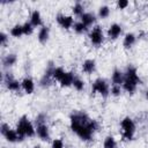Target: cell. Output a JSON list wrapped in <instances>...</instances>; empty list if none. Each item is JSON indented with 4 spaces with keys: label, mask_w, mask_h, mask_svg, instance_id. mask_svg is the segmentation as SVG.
Instances as JSON below:
<instances>
[{
    "label": "cell",
    "mask_w": 148,
    "mask_h": 148,
    "mask_svg": "<svg viewBox=\"0 0 148 148\" xmlns=\"http://www.w3.org/2000/svg\"><path fill=\"white\" fill-rule=\"evenodd\" d=\"M71 130L82 140L90 141L94 133L98 130V123L95 119L89 118V116L83 111H75L69 117Z\"/></svg>",
    "instance_id": "obj_1"
},
{
    "label": "cell",
    "mask_w": 148,
    "mask_h": 148,
    "mask_svg": "<svg viewBox=\"0 0 148 148\" xmlns=\"http://www.w3.org/2000/svg\"><path fill=\"white\" fill-rule=\"evenodd\" d=\"M16 132L17 134L20 135L21 138V141L28 136V138H31L36 134V128L34 127L32 123L29 120V118L27 116H22L20 119H18V123L16 125Z\"/></svg>",
    "instance_id": "obj_2"
},
{
    "label": "cell",
    "mask_w": 148,
    "mask_h": 148,
    "mask_svg": "<svg viewBox=\"0 0 148 148\" xmlns=\"http://www.w3.org/2000/svg\"><path fill=\"white\" fill-rule=\"evenodd\" d=\"M124 140H132L135 133V124L131 117H125L120 123Z\"/></svg>",
    "instance_id": "obj_3"
},
{
    "label": "cell",
    "mask_w": 148,
    "mask_h": 148,
    "mask_svg": "<svg viewBox=\"0 0 148 148\" xmlns=\"http://www.w3.org/2000/svg\"><path fill=\"white\" fill-rule=\"evenodd\" d=\"M91 92L92 94H99L103 97H106L110 94V89H109L108 82L102 77L96 79L91 84Z\"/></svg>",
    "instance_id": "obj_4"
},
{
    "label": "cell",
    "mask_w": 148,
    "mask_h": 148,
    "mask_svg": "<svg viewBox=\"0 0 148 148\" xmlns=\"http://www.w3.org/2000/svg\"><path fill=\"white\" fill-rule=\"evenodd\" d=\"M124 82H128V83H132L134 86H139V84H142V80L141 77L139 76L138 72H136V68L133 67V66H128L126 68V71L124 72Z\"/></svg>",
    "instance_id": "obj_5"
},
{
    "label": "cell",
    "mask_w": 148,
    "mask_h": 148,
    "mask_svg": "<svg viewBox=\"0 0 148 148\" xmlns=\"http://www.w3.org/2000/svg\"><path fill=\"white\" fill-rule=\"evenodd\" d=\"M89 39H90V43L95 46H99L103 43L104 35H103V30L99 25H96L92 28V30L89 32Z\"/></svg>",
    "instance_id": "obj_6"
},
{
    "label": "cell",
    "mask_w": 148,
    "mask_h": 148,
    "mask_svg": "<svg viewBox=\"0 0 148 148\" xmlns=\"http://www.w3.org/2000/svg\"><path fill=\"white\" fill-rule=\"evenodd\" d=\"M3 83L6 86V88L10 91H18L20 88H22L21 82H18L12 73H6L3 74Z\"/></svg>",
    "instance_id": "obj_7"
},
{
    "label": "cell",
    "mask_w": 148,
    "mask_h": 148,
    "mask_svg": "<svg viewBox=\"0 0 148 148\" xmlns=\"http://www.w3.org/2000/svg\"><path fill=\"white\" fill-rule=\"evenodd\" d=\"M54 67H56V66H53L52 62H50V65L47 66V68H46L44 75H43V76L40 77V80H39V86H40L42 88H47V87H50V86L52 84V81H53L52 72H53V68H54Z\"/></svg>",
    "instance_id": "obj_8"
},
{
    "label": "cell",
    "mask_w": 148,
    "mask_h": 148,
    "mask_svg": "<svg viewBox=\"0 0 148 148\" xmlns=\"http://www.w3.org/2000/svg\"><path fill=\"white\" fill-rule=\"evenodd\" d=\"M56 20H57L58 24H59L62 29H66V30H68V29L73 28V25H74V18H73V16H72V15H64V14H59V15H57Z\"/></svg>",
    "instance_id": "obj_9"
},
{
    "label": "cell",
    "mask_w": 148,
    "mask_h": 148,
    "mask_svg": "<svg viewBox=\"0 0 148 148\" xmlns=\"http://www.w3.org/2000/svg\"><path fill=\"white\" fill-rule=\"evenodd\" d=\"M36 134L37 136L43 140V141H47L50 140V131H49V126L46 124L43 125H37L36 126Z\"/></svg>",
    "instance_id": "obj_10"
},
{
    "label": "cell",
    "mask_w": 148,
    "mask_h": 148,
    "mask_svg": "<svg viewBox=\"0 0 148 148\" xmlns=\"http://www.w3.org/2000/svg\"><path fill=\"white\" fill-rule=\"evenodd\" d=\"M121 31H123L121 27L118 23H113V24L110 25V28L108 30V36H109L110 39H117L120 36Z\"/></svg>",
    "instance_id": "obj_11"
},
{
    "label": "cell",
    "mask_w": 148,
    "mask_h": 148,
    "mask_svg": "<svg viewBox=\"0 0 148 148\" xmlns=\"http://www.w3.org/2000/svg\"><path fill=\"white\" fill-rule=\"evenodd\" d=\"M21 86H22V89L29 95L32 94L34 90H35V82L31 77H24L21 81Z\"/></svg>",
    "instance_id": "obj_12"
},
{
    "label": "cell",
    "mask_w": 148,
    "mask_h": 148,
    "mask_svg": "<svg viewBox=\"0 0 148 148\" xmlns=\"http://www.w3.org/2000/svg\"><path fill=\"white\" fill-rule=\"evenodd\" d=\"M49 37H50V28L47 25H43L39 31H38V35H37V38H38V42L42 43V44H45L47 40H49Z\"/></svg>",
    "instance_id": "obj_13"
},
{
    "label": "cell",
    "mask_w": 148,
    "mask_h": 148,
    "mask_svg": "<svg viewBox=\"0 0 148 148\" xmlns=\"http://www.w3.org/2000/svg\"><path fill=\"white\" fill-rule=\"evenodd\" d=\"M96 69V62L94 59H87L82 64V72L86 74H92Z\"/></svg>",
    "instance_id": "obj_14"
},
{
    "label": "cell",
    "mask_w": 148,
    "mask_h": 148,
    "mask_svg": "<svg viewBox=\"0 0 148 148\" xmlns=\"http://www.w3.org/2000/svg\"><path fill=\"white\" fill-rule=\"evenodd\" d=\"M74 80H75V75H74V73H73V72H66L65 75H64V77L61 79V81H60L59 83H60V86H61L62 88H65V87L73 86Z\"/></svg>",
    "instance_id": "obj_15"
},
{
    "label": "cell",
    "mask_w": 148,
    "mask_h": 148,
    "mask_svg": "<svg viewBox=\"0 0 148 148\" xmlns=\"http://www.w3.org/2000/svg\"><path fill=\"white\" fill-rule=\"evenodd\" d=\"M111 80H112L113 84L123 86V83H124V73L121 71H119V69H114L113 73H112Z\"/></svg>",
    "instance_id": "obj_16"
},
{
    "label": "cell",
    "mask_w": 148,
    "mask_h": 148,
    "mask_svg": "<svg viewBox=\"0 0 148 148\" xmlns=\"http://www.w3.org/2000/svg\"><path fill=\"white\" fill-rule=\"evenodd\" d=\"M135 40H136L135 35H134V34H132V32H127V34L125 35V37H124L123 46H124L125 49H130V47H132V46L134 45Z\"/></svg>",
    "instance_id": "obj_17"
},
{
    "label": "cell",
    "mask_w": 148,
    "mask_h": 148,
    "mask_svg": "<svg viewBox=\"0 0 148 148\" xmlns=\"http://www.w3.org/2000/svg\"><path fill=\"white\" fill-rule=\"evenodd\" d=\"M17 61V57L15 53H8L7 56H5L2 58V65L3 67H10L13 65H15Z\"/></svg>",
    "instance_id": "obj_18"
},
{
    "label": "cell",
    "mask_w": 148,
    "mask_h": 148,
    "mask_svg": "<svg viewBox=\"0 0 148 148\" xmlns=\"http://www.w3.org/2000/svg\"><path fill=\"white\" fill-rule=\"evenodd\" d=\"M30 23L32 24V27H40L42 25V16H40V13L39 10H34L30 15Z\"/></svg>",
    "instance_id": "obj_19"
},
{
    "label": "cell",
    "mask_w": 148,
    "mask_h": 148,
    "mask_svg": "<svg viewBox=\"0 0 148 148\" xmlns=\"http://www.w3.org/2000/svg\"><path fill=\"white\" fill-rule=\"evenodd\" d=\"M80 18H81V22L83 24H86L87 27L92 25L95 23V21H96V16L92 13H84Z\"/></svg>",
    "instance_id": "obj_20"
},
{
    "label": "cell",
    "mask_w": 148,
    "mask_h": 148,
    "mask_svg": "<svg viewBox=\"0 0 148 148\" xmlns=\"http://www.w3.org/2000/svg\"><path fill=\"white\" fill-rule=\"evenodd\" d=\"M5 139L8 141V142H17V141H21V138H20V135L17 134V132H16V130H9L5 135Z\"/></svg>",
    "instance_id": "obj_21"
},
{
    "label": "cell",
    "mask_w": 148,
    "mask_h": 148,
    "mask_svg": "<svg viewBox=\"0 0 148 148\" xmlns=\"http://www.w3.org/2000/svg\"><path fill=\"white\" fill-rule=\"evenodd\" d=\"M65 73H66V72L64 71V68H62V67H54V68H53V72H52V77H53V80H54V81L60 82V81H61V79L64 77Z\"/></svg>",
    "instance_id": "obj_22"
},
{
    "label": "cell",
    "mask_w": 148,
    "mask_h": 148,
    "mask_svg": "<svg viewBox=\"0 0 148 148\" xmlns=\"http://www.w3.org/2000/svg\"><path fill=\"white\" fill-rule=\"evenodd\" d=\"M103 148H117L116 139H114L112 135H108V136H105L104 142H103Z\"/></svg>",
    "instance_id": "obj_23"
},
{
    "label": "cell",
    "mask_w": 148,
    "mask_h": 148,
    "mask_svg": "<svg viewBox=\"0 0 148 148\" xmlns=\"http://www.w3.org/2000/svg\"><path fill=\"white\" fill-rule=\"evenodd\" d=\"M10 35L15 38H20L23 35V28L21 24H15L12 29H10Z\"/></svg>",
    "instance_id": "obj_24"
},
{
    "label": "cell",
    "mask_w": 148,
    "mask_h": 148,
    "mask_svg": "<svg viewBox=\"0 0 148 148\" xmlns=\"http://www.w3.org/2000/svg\"><path fill=\"white\" fill-rule=\"evenodd\" d=\"M72 12H73V14H74V15H76V16H80V17H81V16L84 14V7H83V5H82L81 2H76V3L73 6Z\"/></svg>",
    "instance_id": "obj_25"
},
{
    "label": "cell",
    "mask_w": 148,
    "mask_h": 148,
    "mask_svg": "<svg viewBox=\"0 0 148 148\" xmlns=\"http://www.w3.org/2000/svg\"><path fill=\"white\" fill-rule=\"evenodd\" d=\"M73 29H74V31H75L76 34H83V32H86V31L88 30V27H87L86 24H83V23L80 21V22H75V23H74Z\"/></svg>",
    "instance_id": "obj_26"
},
{
    "label": "cell",
    "mask_w": 148,
    "mask_h": 148,
    "mask_svg": "<svg viewBox=\"0 0 148 148\" xmlns=\"http://www.w3.org/2000/svg\"><path fill=\"white\" fill-rule=\"evenodd\" d=\"M110 15V8L108 6H102L98 9V16L99 18H106Z\"/></svg>",
    "instance_id": "obj_27"
},
{
    "label": "cell",
    "mask_w": 148,
    "mask_h": 148,
    "mask_svg": "<svg viewBox=\"0 0 148 148\" xmlns=\"http://www.w3.org/2000/svg\"><path fill=\"white\" fill-rule=\"evenodd\" d=\"M73 87L77 90V91H82L84 89V81L79 79V77H75L74 82H73Z\"/></svg>",
    "instance_id": "obj_28"
},
{
    "label": "cell",
    "mask_w": 148,
    "mask_h": 148,
    "mask_svg": "<svg viewBox=\"0 0 148 148\" xmlns=\"http://www.w3.org/2000/svg\"><path fill=\"white\" fill-rule=\"evenodd\" d=\"M22 28H23V35H27V36L31 35L32 31H34V27H32V24H31L30 22L23 23V24H22Z\"/></svg>",
    "instance_id": "obj_29"
},
{
    "label": "cell",
    "mask_w": 148,
    "mask_h": 148,
    "mask_svg": "<svg viewBox=\"0 0 148 148\" xmlns=\"http://www.w3.org/2000/svg\"><path fill=\"white\" fill-rule=\"evenodd\" d=\"M46 119H47V114H46V113H39V114L36 117V120H35L36 126H37V125L46 124V121H47Z\"/></svg>",
    "instance_id": "obj_30"
},
{
    "label": "cell",
    "mask_w": 148,
    "mask_h": 148,
    "mask_svg": "<svg viewBox=\"0 0 148 148\" xmlns=\"http://www.w3.org/2000/svg\"><path fill=\"white\" fill-rule=\"evenodd\" d=\"M123 89L130 94H133L135 90H136V86L132 84V83H128V82H124L123 83Z\"/></svg>",
    "instance_id": "obj_31"
},
{
    "label": "cell",
    "mask_w": 148,
    "mask_h": 148,
    "mask_svg": "<svg viewBox=\"0 0 148 148\" xmlns=\"http://www.w3.org/2000/svg\"><path fill=\"white\" fill-rule=\"evenodd\" d=\"M110 94L112 96H114V97L120 96V94H121V87L120 86H117V84H112V87L110 89Z\"/></svg>",
    "instance_id": "obj_32"
},
{
    "label": "cell",
    "mask_w": 148,
    "mask_h": 148,
    "mask_svg": "<svg viewBox=\"0 0 148 148\" xmlns=\"http://www.w3.org/2000/svg\"><path fill=\"white\" fill-rule=\"evenodd\" d=\"M51 148H64V141H62V139H61V138L54 139V140L52 141Z\"/></svg>",
    "instance_id": "obj_33"
},
{
    "label": "cell",
    "mask_w": 148,
    "mask_h": 148,
    "mask_svg": "<svg viewBox=\"0 0 148 148\" xmlns=\"http://www.w3.org/2000/svg\"><path fill=\"white\" fill-rule=\"evenodd\" d=\"M7 42H8V36L5 32H1L0 34V44H1V46H6Z\"/></svg>",
    "instance_id": "obj_34"
},
{
    "label": "cell",
    "mask_w": 148,
    "mask_h": 148,
    "mask_svg": "<svg viewBox=\"0 0 148 148\" xmlns=\"http://www.w3.org/2000/svg\"><path fill=\"white\" fill-rule=\"evenodd\" d=\"M9 130H10V127H9L8 124H6V123H2V124H1V126H0V132H1L2 135H5Z\"/></svg>",
    "instance_id": "obj_35"
},
{
    "label": "cell",
    "mask_w": 148,
    "mask_h": 148,
    "mask_svg": "<svg viewBox=\"0 0 148 148\" xmlns=\"http://www.w3.org/2000/svg\"><path fill=\"white\" fill-rule=\"evenodd\" d=\"M117 6H118L119 9H125V8L128 6V1H127V0H119V1L117 2Z\"/></svg>",
    "instance_id": "obj_36"
},
{
    "label": "cell",
    "mask_w": 148,
    "mask_h": 148,
    "mask_svg": "<svg viewBox=\"0 0 148 148\" xmlns=\"http://www.w3.org/2000/svg\"><path fill=\"white\" fill-rule=\"evenodd\" d=\"M146 98L148 99V89H147V91H146Z\"/></svg>",
    "instance_id": "obj_37"
},
{
    "label": "cell",
    "mask_w": 148,
    "mask_h": 148,
    "mask_svg": "<svg viewBox=\"0 0 148 148\" xmlns=\"http://www.w3.org/2000/svg\"><path fill=\"white\" fill-rule=\"evenodd\" d=\"M34 148H42V147H40V146H39V145H37V146H35V147H34Z\"/></svg>",
    "instance_id": "obj_38"
}]
</instances>
